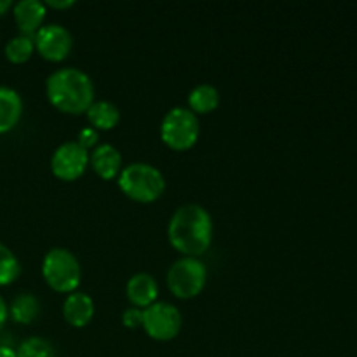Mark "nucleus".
<instances>
[{"label":"nucleus","mask_w":357,"mask_h":357,"mask_svg":"<svg viewBox=\"0 0 357 357\" xmlns=\"http://www.w3.org/2000/svg\"><path fill=\"white\" fill-rule=\"evenodd\" d=\"M167 239L181 257L201 258L213 241V218L208 209L195 202L176 208L167 223Z\"/></svg>","instance_id":"f257e3e1"},{"label":"nucleus","mask_w":357,"mask_h":357,"mask_svg":"<svg viewBox=\"0 0 357 357\" xmlns=\"http://www.w3.org/2000/svg\"><path fill=\"white\" fill-rule=\"evenodd\" d=\"M94 82L77 66H61L49 73L45 80V96L49 103L63 114L80 115L94 101Z\"/></svg>","instance_id":"f03ea898"},{"label":"nucleus","mask_w":357,"mask_h":357,"mask_svg":"<svg viewBox=\"0 0 357 357\" xmlns=\"http://www.w3.org/2000/svg\"><path fill=\"white\" fill-rule=\"evenodd\" d=\"M117 185L122 194L136 202L157 201L166 190V178L159 167L149 162H131L122 167L117 176Z\"/></svg>","instance_id":"7ed1b4c3"},{"label":"nucleus","mask_w":357,"mask_h":357,"mask_svg":"<svg viewBox=\"0 0 357 357\" xmlns=\"http://www.w3.org/2000/svg\"><path fill=\"white\" fill-rule=\"evenodd\" d=\"M42 275L49 288L58 293H73L79 289L82 267L75 255L66 248H51L42 260Z\"/></svg>","instance_id":"20e7f679"},{"label":"nucleus","mask_w":357,"mask_h":357,"mask_svg":"<svg viewBox=\"0 0 357 357\" xmlns=\"http://www.w3.org/2000/svg\"><path fill=\"white\" fill-rule=\"evenodd\" d=\"M199 135L201 122L188 107H173L160 122V139L178 152L192 149L197 143Z\"/></svg>","instance_id":"39448f33"},{"label":"nucleus","mask_w":357,"mask_h":357,"mask_svg":"<svg viewBox=\"0 0 357 357\" xmlns=\"http://www.w3.org/2000/svg\"><path fill=\"white\" fill-rule=\"evenodd\" d=\"M167 288L176 298L188 300L201 295L208 281V268L201 258L181 257L167 268Z\"/></svg>","instance_id":"423d86ee"},{"label":"nucleus","mask_w":357,"mask_h":357,"mask_svg":"<svg viewBox=\"0 0 357 357\" xmlns=\"http://www.w3.org/2000/svg\"><path fill=\"white\" fill-rule=\"evenodd\" d=\"M142 328L157 342H169L180 333L181 312L169 302H155L143 309Z\"/></svg>","instance_id":"0eeeda50"},{"label":"nucleus","mask_w":357,"mask_h":357,"mask_svg":"<svg viewBox=\"0 0 357 357\" xmlns=\"http://www.w3.org/2000/svg\"><path fill=\"white\" fill-rule=\"evenodd\" d=\"M35 51L47 61H63L73 47V37L66 26L59 23L42 24L33 35Z\"/></svg>","instance_id":"6e6552de"},{"label":"nucleus","mask_w":357,"mask_h":357,"mask_svg":"<svg viewBox=\"0 0 357 357\" xmlns=\"http://www.w3.org/2000/svg\"><path fill=\"white\" fill-rule=\"evenodd\" d=\"M89 166V150L77 142H65L54 150L51 157V169L56 178L73 181L82 176Z\"/></svg>","instance_id":"1a4fd4ad"},{"label":"nucleus","mask_w":357,"mask_h":357,"mask_svg":"<svg viewBox=\"0 0 357 357\" xmlns=\"http://www.w3.org/2000/svg\"><path fill=\"white\" fill-rule=\"evenodd\" d=\"M13 16L21 33L33 37L38 28L44 24L47 7L40 0H20L13 3Z\"/></svg>","instance_id":"9d476101"},{"label":"nucleus","mask_w":357,"mask_h":357,"mask_svg":"<svg viewBox=\"0 0 357 357\" xmlns=\"http://www.w3.org/2000/svg\"><path fill=\"white\" fill-rule=\"evenodd\" d=\"M89 164L103 180H114L122 171V153L110 143H101L89 152Z\"/></svg>","instance_id":"9b49d317"},{"label":"nucleus","mask_w":357,"mask_h":357,"mask_svg":"<svg viewBox=\"0 0 357 357\" xmlns=\"http://www.w3.org/2000/svg\"><path fill=\"white\" fill-rule=\"evenodd\" d=\"M126 293H128V298L132 307L146 309V307L157 302L159 284H157L155 278L152 274H149V272H138V274L129 278L128 286H126Z\"/></svg>","instance_id":"f8f14e48"},{"label":"nucleus","mask_w":357,"mask_h":357,"mask_svg":"<svg viewBox=\"0 0 357 357\" xmlns=\"http://www.w3.org/2000/svg\"><path fill=\"white\" fill-rule=\"evenodd\" d=\"M94 300L84 291H73L66 295L63 302V317L68 324L75 328H84L94 317Z\"/></svg>","instance_id":"ddd939ff"},{"label":"nucleus","mask_w":357,"mask_h":357,"mask_svg":"<svg viewBox=\"0 0 357 357\" xmlns=\"http://www.w3.org/2000/svg\"><path fill=\"white\" fill-rule=\"evenodd\" d=\"M23 115V98L16 89L0 84V135L13 131Z\"/></svg>","instance_id":"4468645a"},{"label":"nucleus","mask_w":357,"mask_h":357,"mask_svg":"<svg viewBox=\"0 0 357 357\" xmlns=\"http://www.w3.org/2000/svg\"><path fill=\"white\" fill-rule=\"evenodd\" d=\"M87 121L91 128L98 129H114L121 121V110L115 103L108 100H94L93 105L86 112Z\"/></svg>","instance_id":"2eb2a0df"},{"label":"nucleus","mask_w":357,"mask_h":357,"mask_svg":"<svg viewBox=\"0 0 357 357\" xmlns=\"http://www.w3.org/2000/svg\"><path fill=\"white\" fill-rule=\"evenodd\" d=\"M38 314H40V300L30 291L16 295L9 305V316L20 324H31Z\"/></svg>","instance_id":"dca6fc26"},{"label":"nucleus","mask_w":357,"mask_h":357,"mask_svg":"<svg viewBox=\"0 0 357 357\" xmlns=\"http://www.w3.org/2000/svg\"><path fill=\"white\" fill-rule=\"evenodd\" d=\"M220 105V91L211 84H197L188 93V108L199 114H211Z\"/></svg>","instance_id":"f3484780"},{"label":"nucleus","mask_w":357,"mask_h":357,"mask_svg":"<svg viewBox=\"0 0 357 357\" xmlns=\"http://www.w3.org/2000/svg\"><path fill=\"white\" fill-rule=\"evenodd\" d=\"M35 52V44L33 37L30 35H16V37L9 38L3 47V54L9 59L10 63H16V65H21V63H26L28 59L33 56Z\"/></svg>","instance_id":"a211bd4d"},{"label":"nucleus","mask_w":357,"mask_h":357,"mask_svg":"<svg viewBox=\"0 0 357 357\" xmlns=\"http://www.w3.org/2000/svg\"><path fill=\"white\" fill-rule=\"evenodd\" d=\"M21 261L14 251L3 243H0V286H9L20 278Z\"/></svg>","instance_id":"6ab92c4d"},{"label":"nucleus","mask_w":357,"mask_h":357,"mask_svg":"<svg viewBox=\"0 0 357 357\" xmlns=\"http://www.w3.org/2000/svg\"><path fill=\"white\" fill-rule=\"evenodd\" d=\"M17 357H56V351L49 340L42 337L24 338L16 349Z\"/></svg>","instance_id":"aec40b11"},{"label":"nucleus","mask_w":357,"mask_h":357,"mask_svg":"<svg viewBox=\"0 0 357 357\" xmlns=\"http://www.w3.org/2000/svg\"><path fill=\"white\" fill-rule=\"evenodd\" d=\"M98 139H100V132L94 128H91V126L80 129L79 136H77V143H79L80 146H84L86 150H89V152L94 146H98Z\"/></svg>","instance_id":"412c9836"},{"label":"nucleus","mask_w":357,"mask_h":357,"mask_svg":"<svg viewBox=\"0 0 357 357\" xmlns=\"http://www.w3.org/2000/svg\"><path fill=\"white\" fill-rule=\"evenodd\" d=\"M122 324L126 328H139L143 323V309L138 307H128L121 316Z\"/></svg>","instance_id":"4be33fe9"},{"label":"nucleus","mask_w":357,"mask_h":357,"mask_svg":"<svg viewBox=\"0 0 357 357\" xmlns=\"http://www.w3.org/2000/svg\"><path fill=\"white\" fill-rule=\"evenodd\" d=\"M44 3L45 7H51V9H68V7L75 6L73 0H47Z\"/></svg>","instance_id":"5701e85b"},{"label":"nucleus","mask_w":357,"mask_h":357,"mask_svg":"<svg viewBox=\"0 0 357 357\" xmlns=\"http://www.w3.org/2000/svg\"><path fill=\"white\" fill-rule=\"evenodd\" d=\"M7 319H9V305L3 300V296L0 295V328L7 323Z\"/></svg>","instance_id":"b1692460"},{"label":"nucleus","mask_w":357,"mask_h":357,"mask_svg":"<svg viewBox=\"0 0 357 357\" xmlns=\"http://www.w3.org/2000/svg\"><path fill=\"white\" fill-rule=\"evenodd\" d=\"M0 357H17L16 349H13L10 345H0Z\"/></svg>","instance_id":"393cba45"},{"label":"nucleus","mask_w":357,"mask_h":357,"mask_svg":"<svg viewBox=\"0 0 357 357\" xmlns=\"http://www.w3.org/2000/svg\"><path fill=\"white\" fill-rule=\"evenodd\" d=\"M9 9H13V2L10 0H0V16H3Z\"/></svg>","instance_id":"a878e982"}]
</instances>
